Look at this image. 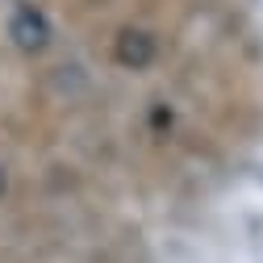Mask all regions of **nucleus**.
Listing matches in <instances>:
<instances>
[{"label": "nucleus", "mask_w": 263, "mask_h": 263, "mask_svg": "<svg viewBox=\"0 0 263 263\" xmlns=\"http://www.w3.org/2000/svg\"><path fill=\"white\" fill-rule=\"evenodd\" d=\"M9 38H13L21 50H42V46L50 42V25H46V17H42L34 5H21V9L13 13V21H9Z\"/></svg>", "instance_id": "1"}, {"label": "nucleus", "mask_w": 263, "mask_h": 263, "mask_svg": "<svg viewBox=\"0 0 263 263\" xmlns=\"http://www.w3.org/2000/svg\"><path fill=\"white\" fill-rule=\"evenodd\" d=\"M113 54H117L121 67L142 71L146 63L155 59V38H151V34H142V29H121L117 42H113Z\"/></svg>", "instance_id": "2"}, {"label": "nucleus", "mask_w": 263, "mask_h": 263, "mask_svg": "<svg viewBox=\"0 0 263 263\" xmlns=\"http://www.w3.org/2000/svg\"><path fill=\"white\" fill-rule=\"evenodd\" d=\"M5 184H9V180H5V172H0V196H5Z\"/></svg>", "instance_id": "3"}]
</instances>
